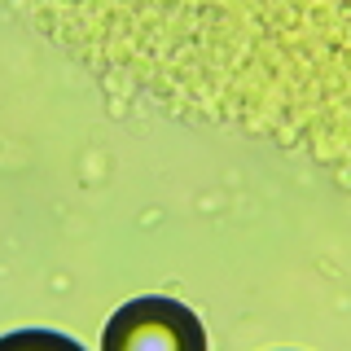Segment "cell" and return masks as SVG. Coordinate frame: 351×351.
Segmentation results:
<instances>
[{"mask_svg": "<svg viewBox=\"0 0 351 351\" xmlns=\"http://www.w3.org/2000/svg\"><path fill=\"white\" fill-rule=\"evenodd\" d=\"M101 343L110 351L123 347H189L202 351L206 334L197 325V316L176 299H132L110 316Z\"/></svg>", "mask_w": 351, "mask_h": 351, "instance_id": "6da1fadb", "label": "cell"}]
</instances>
